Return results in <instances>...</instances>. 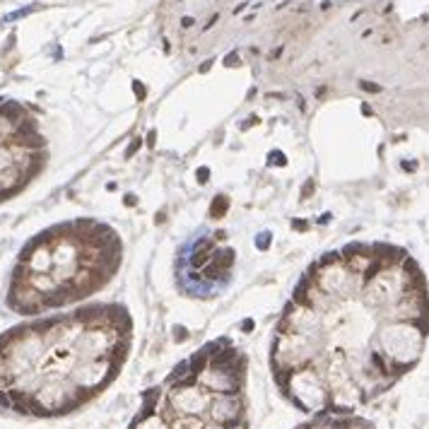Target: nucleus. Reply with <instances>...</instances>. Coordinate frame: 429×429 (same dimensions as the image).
I'll list each match as a JSON object with an SVG mask.
<instances>
[{
    "label": "nucleus",
    "instance_id": "f257e3e1",
    "mask_svg": "<svg viewBox=\"0 0 429 429\" xmlns=\"http://www.w3.org/2000/svg\"><path fill=\"white\" fill-rule=\"evenodd\" d=\"M429 282L403 246L352 241L319 256L282 307L270 371L304 415H355L419 364Z\"/></svg>",
    "mask_w": 429,
    "mask_h": 429
},
{
    "label": "nucleus",
    "instance_id": "f03ea898",
    "mask_svg": "<svg viewBox=\"0 0 429 429\" xmlns=\"http://www.w3.org/2000/svg\"><path fill=\"white\" fill-rule=\"evenodd\" d=\"M133 345L130 311L92 302L0 333V412L53 419L82 410L121 374Z\"/></svg>",
    "mask_w": 429,
    "mask_h": 429
},
{
    "label": "nucleus",
    "instance_id": "7ed1b4c3",
    "mask_svg": "<svg viewBox=\"0 0 429 429\" xmlns=\"http://www.w3.org/2000/svg\"><path fill=\"white\" fill-rule=\"evenodd\" d=\"M121 265V234L109 222H56L20 248L5 287V309L22 319L75 309L104 292Z\"/></svg>",
    "mask_w": 429,
    "mask_h": 429
},
{
    "label": "nucleus",
    "instance_id": "20e7f679",
    "mask_svg": "<svg viewBox=\"0 0 429 429\" xmlns=\"http://www.w3.org/2000/svg\"><path fill=\"white\" fill-rule=\"evenodd\" d=\"M49 140L32 106L0 99V205L22 196L46 172Z\"/></svg>",
    "mask_w": 429,
    "mask_h": 429
}]
</instances>
